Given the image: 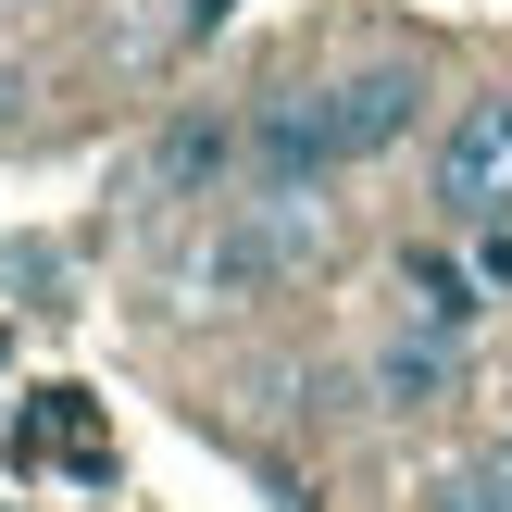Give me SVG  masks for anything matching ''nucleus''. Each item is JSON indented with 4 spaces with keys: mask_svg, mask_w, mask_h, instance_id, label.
<instances>
[{
    "mask_svg": "<svg viewBox=\"0 0 512 512\" xmlns=\"http://www.w3.org/2000/svg\"><path fill=\"white\" fill-rule=\"evenodd\" d=\"M425 200L438 225H512V88H475L463 113L438 125V163H425Z\"/></svg>",
    "mask_w": 512,
    "mask_h": 512,
    "instance_id": "nucleus-1",
    "label": "nucleus"
},
{
    "mask_svg": "<svg viewBox=\"0 0 512 512\" xmlns=\"http://www.w3.org/2000/svg\"><path fill=\"white\" fill-rule=\"evenodd\" d=\"M425 63H400V50H375V63H338L313 88V113H325V150H338V175H363V163H388L400 138L425 125Z\"/></svg>",
    "mask_w": 512,
    "mask_h": 512,
    "instance_id": "nucleus-2",
    "label": "nucleus"
},
{
    "mask_svg": "<svg viewBox=\"0 0 512 512\" xmlns=\"http://www.w3.org/2000/svg\"><path fill=\"white\" fill-rule=\"evenodd\" d=\"M238 188H263V200H288V188H338V150H325L313 88H275L263 113L238 125Z\"/></svg>",
    "mask_w": 512,
    "mask_h": 512,
    "instance_id": "nucleus-3",
    "label": "nucleus"
},
{
    "mask_svg": "<svg viewBox=\"0 0 512 512\" xmlns=\"http://www.w3.org/2000/svg\"><path fill=\"white\" fill-rule=\"evenodd\" d=\"M225 188H238V125L225 113H175L163 138H150V163H138L150 213H188V200H225Z\"/></svg>",
    "mask_w": 512,
    "mask_h": 512,
    "instance_id": "nucleus-4",
    "label": "nucleus"
},
{
    "mask_svg": "<svg viewBox=\"0 0 512 512\" xmlns=\"http://www.w3.org/2000/svg\"><path fill=\"white\" fill-rule=\"evenodd\" d=\"M363 388H375V413H450V400H463V338L400 325V338H375Z\"/></svg>",
    "mask_w": 512,
    "mask_h": 512,
    "instance_id": "nucleus-5",
    "label": "nucleus"
},
{
    "mask_svg": "<svg viewBox=\"0 0 512 512\" xmlns=\"http://www.w3.org/2000/svg\"><path fill=\"white\" fill-rule=\"evenodd\" d=\"M400 300H413V325H438V338H475V313H488V288H475V275L450 263L438 238L400 250Z\"/></svg>",
    "mask_w": 512,
    "mask_h": 512,
    "instance_id": "nucleus-6",
    "label": "nucleus"
},
{
    "mask_svg": "<svg viewBox=\"0 0 512 512\" xmlns=\"http://www.w3.org/2000/svg\"><path fill=\"white\" fill-rule=\"evenodd\" d=\"M425 512H500L488 463H438V475H425Z\"/></svg>",
    "mask_w": 512,
    "mask_h": 512,
    "instance_id": "nucleus-7",
    "label": "nucleus"
},
{
    "mask_svg": "<svg viewBox=\"0 0 512 512\" xmlns=\"http://www.w3.org/2000/svg\"><path fill=\"white\" fill-rule=\"evenodd\" d=\"M475 463H488V488H500V512H512V438H488Z\"/></svg>",
    "mask_w": 512,
    "mask_h": 512,
    "instance_id": "nucleus-8",
    "label": "nucleus"
}]
</instances>
